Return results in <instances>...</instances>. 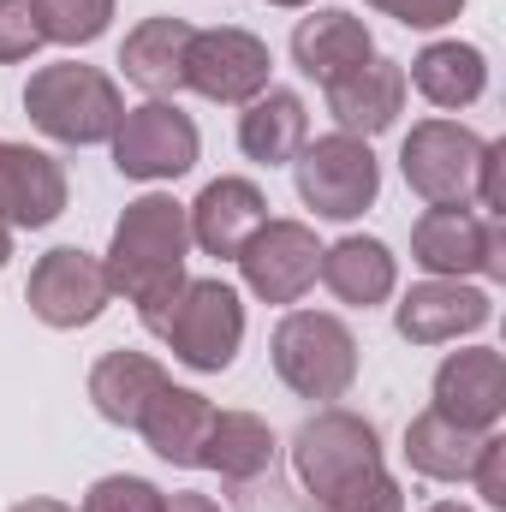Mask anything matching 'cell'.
<instances>
[{
	"label": "cell",
	"instance_id": "6da1fadb",
	"mask_svg": "<svg viewBox=\"0 0 506 512\" xmlns=\"http://www.w3.org/2000/svg\"><path fill=\"white\" fill-rule=\"evenodd\" d=\"M292 471L310 495V512H405V489L381 459L376 423L346 405H322L298 423Z\"/></svg>",
	"mask_w": 506,
	"mask_h": 512
},
{
	"label": "cell",
	"instance_id": "7a4b0ae2",
	"mask_svg": "<svg viewBox=\"0 0 506 512\" xmlns=\"http://www.w3.org/2000/svg\"><path fill=\"white\" fill-rule=\"evenodd\" d=\"M185 256H191V221H185V203L167 197V191H143L137 203H126L120 227H114V245L102 256L108 268V292L137 304L143 328H155V316L179 298V286L191 280L185 274Z\"/></svg>",
	"mask_w": 506,
	"mask_h": 512
},
{
	"label": "cell",
	"instance_id": "3957f363",
	"mask_svg": "<svg viewBox=\"0 0 506 512\" xmlns=\"http://www.w3.org/2000/svg\"><path fill=\"white\" fill-rule=\"evenodd\" d=\"M24 114L30 126L54 143H72V149H90V143H108L120 114H126V96L120 84L102 72V66H78V60H54V66H36L30 84H24Z\"/></svg>",
	"mask_w": 506,
	"mask_h": 512
},
{
	"label": "cell",
	"instance_id": "277c9868",
	"mask_svg": "<svg viewBox=\"0 0 506 512\" xmlns=\"http://www.w3.org/2000/svg\"><path fill=\"white\" fill-rule=\"evenodd\" d=\"M268 358L298 399H346L358 382V334L328 310H286Z\"/></svg>",
	"mask_w": 506,
	"mask_h": 512
},
{
	"label": "cell",
	"instance_id": "5b68a950",
	"mask_svg": "<svg viewBox=\"0 0 506 512\" xmlns=\"http://www.w3.org/2000/svg\"><path fill=\"white\" fill-rule=\"evenodd\" d=\"M155 340H167V352L197 370V376H221L239 346H245V298L227 280H185L179 298L155 316L149 328Z\"/></svg>",
	"mask_w": 506,
	"mask_h": 512
},
{
	"label": "cell",
	"instance_id": "8992f818",
	"mask_svg": "<svg viewBox=\"0 0 506 512\" xmlns=\"http://www.w3.org/2000/svg\"><path fill=\"white\" fill-rule=\"evenodd\" d=\"M292 173H298V197L316 221H358L381 191L376 149L364 137H346V131L304 143L292 155Z\"/></svg>",
	"mask_w": 506,
	"mask_h": 512
},
{
	"label": "cell",
	"instance_id": "52a82bcc",
	"mask_svg": "<svg viewBox=\"0 0 506 512\" xmlns=\"http://www.w3.org/2000/svg\"><path fill=\"white\" fill-rule=\"evenodd\" d=\"M411 262L429 268L435 280H465V274H506V227L465 209V203H429L411 227Z\"/></svg>",
	"mask_w": 506,
	"mask_h": 512
},
{
	"label": "cell",
	"instance_id": "ba28073f",
	"mask_svg": "<svg viewBox=\"0 0 506 512\" xmlns=\"http://www.w3.org/2000/svg\"><path fill=\"white\" fill-rule=\"evenodd\" d=\"M114 167L126 179H143V185H161V179H185L203 155V137H197V120L179 114L173 102H143V108H126L120 126H114Z\"/></svg>",
	"mask_w": 506,
	"mask_h": 512
},
{
	"label": "cell",
	"instance_id": "9c48e42d",
	"mask_svg": "<svg viewBox=\"0 0 506 512\" xmlns=\"http://www.w3.org/2000/svg\"><path fill=\"white\" fill-rule=\"evenodd\" d=\"M108 268L102 256L78 251V245H54L48 256H36L30 280H24V304L42 328H90L108 310Z\"/></svg>",
	"mask_w": 506,
	"mask_h": 512
},
{
	"label": "cell",
	"instance_id": "30bf717a",
	"mask_svg": "<svg viewBox=\"0 0 506 512\" xmlns=\"http://www.w3.org/2000/svg\"><path fill=\"white\" fill-rule=\"evenodd\" d=\"M268 72H274V54L268 42L239 30V24H221V30H191V48H185V90L209 96V102H227V108H245L251 96L268 90Z\"/></svg>",
	"mask_w": 506,
	"mask_h": 512
},
{
	"label": "cell",
	"instance_id": "8fae6325",
	"mask_svg": "<svg viewBox=\"0 0 506 512\" xmlns=\"http://www.w3.org/2000/svg\"><path fill=\"white\" fill-rule=\"evenodd\" d=\"M483 137L459 120H417L399 143V173L423 203H471Z\"/></svg>",
	"mask_w": 506,
	"mask_h": 512
},
{
	"label": "cell",
	"instance_id": "7c38bea8",
	"mask_svg": "<svg viewBox=\"0 0 506 512\" xmlns=\"http://www.w3.org/2000/svg\"><path fill=\"white\" fill-rule=\"evenodd\" d=\"M245 286H251L262 304H298L310 286H316V262L322 245L304 221H262L251 233V245L233 256Z\"/></svg>",
	"mask_w": 506,
	"mask_h": 512
},
{
	"label": "cell",
	"instance_id": "4fadbf2b",
	"mask_svg": "<svg viewBox=\"0 0 506 512\" xmlns=\"http://www.w3.org/2000/svg\"><path fill=\"white\" fill-rule=\"evenodd\" d=\"M489 316H495V298L483 292V286H465V280H423V286H411L399 304H393V328H399V340H411V346H447V340H459V334H477V328H489Z\"/></svg>",
	"mask_w": 506,
	"mask_h": 512
},
{
	"label": "cell",
	"instance_id": "5bb4252c",
	"mask_svg": "<svg viewBox=\"0 0 506 512\" xmlns=\"http://www.w3.org/2000/svg\"><path fill=\"white\" fill-rule=\"evenodd\" d=\"M66 167L48 155V149H30V143H6L0 137V221L12 233H36V227H54L66 215Z\"/></svg>",
	"mask_w": 506,
	"mask_h": 512
},
{
	"label": "cell",
	"instance_id": "9a60e30c",
	"mask_svg": "<svg viewBox=\"0 0 506 512\" xmlns=\"http://www.w3.org/2000/svg\"><path fill=\"white\" fill-rule=\"evenodd\" d=\"M435 411L453 417L459 429L489 435L506 411V358L495 346H465L447 352V364L435 370Z\"/></svg>",
	"mask_w": 506,
	"mask_h": 512
},
{
	"label": "cell",
	"instance_id": "2e32d148",
	"mask_svg": "<svg viewBox=\"0 0 506 512\" xmlns=\"http://www.w3.org/2000/svg\"><path fill=\"white\" fill-rule=\"evenodd\" d=\"M185 221H191V245L209 256H233L251 245V233L268 221V197H262V185L256 179H239V173H227V179H209L203 191H197V203H185Z\"/></svg>",
	"mask_w": 506,
	"mask_h": 512
},
{
	"label": "cell",
	"instance_id": "e0dca14e",
	"mask_svg": "<svg viewBox=\"0 0 506 512\" xmlns=\"http://www.w3.org/2000/svg\"><path fill=\"white\" fill-rule=\"evenodd\" d=\"M405 66L399 60H381L370 54L364 66H352L346 78H334L322 96H328V114H334V126L346 131V137H376L399 120V108H405Z\"/></svg>",
	"mask_w": 506,
	"mask_h": 512
},
{
	"label": "cell",
	"instance_id": "ac0fdd59",
	"mask_svg": "<svg viewBox=\"0 0 506 512\" xmlns=\"http://www.w3.org/2000/svg\"><path fill=\"white\" fill-rule=\"evenodd\" d=\"M376 54V36H370V24L358 18V12H346V6H322V12H310V18H298V30H292V66L304 72V78H316L322 90L334 84V78H346L352 66H364Z\"/></svg>",
	"mask_w": 506,
	"mask_h": 512
},
{
	"label": "cell",
	"instance_id": "d6986e66",
	"mask_svg": "<svg viewBox=\"0 0 506 512\" xmlns=\"http://www.w3.org/2000/svg\"><path fill=\"white\" fill-rule=\"evenodd\" d=\"M137 429H143V441H149L155 459L191 471V465H203V447H209V429H215V405H209L197 387L167 382L149 399V411L137 417Z\"/></svg>",
	"mask_w": 506,
	"mask_h": 512
},
{
	"label": "cell",
	"instance_id": "ffe728a7",
	"mask_svg": "<svg viewBox=\"0 0 506 512\" xmlns=\"http://www.w3.org/2000/svg\"><path fill=\"white\" fill-rule=\"evenodd\" d=\"M185 48H191V24L173 18V12H155V18H143L126 36L120 72H126L149 102H167V96L185 90Z\"/></svg>",
	"mask_w": 506,
	"mask_h": 512
},
{
	"label": "cell",
	"instance_id": "44dd1931",
	"mask_svg": "<svg viewBox=\"0 0 506 512\" xmlns=\"http://www.w3.org/2000/svg\"><path fill=\"white\" fill-rule=\"evenodd\" d=\"M304 143H310V108H304L298 90L268 84L262 96L245 102V114H239V149H245L251 161H262V167H286Z\"/></svg>",
	"mask_w": 506,
	"mask_h": 512
},
{
	"label": "cell",
	"instance_id": "7402d4cb",
	"mask_svg": "<svg viewBox=\"0 0 506 512\" xmlns=\"http://www.w3.org/2000/svg\"><path fill=\"white\" fill-rule=\"evenodd\" d=\"M316 274H322V286H328L340 304H352V310L387 304L393 286H399V262H393V251H387L381 239H364V233L328 245L322 262H316Z\"/></svg>",
	"mask_w": 506,
	"mask_h": 512
},
{
	"label": "cell",
	"instance_id": "603a6c76",
	"mask_svg": "<svg viewBox=\"0 0 506 512\" xmlns=\"http://www.w3.org/2000/svg\"><path fill=\"white\" fill-rule=\"evenodd\" d=\"M477 453H483V435L477 429H459L435 405L405 423V465L417 477H429V483H471Z\"/></svg>",
	"mask_w": 506,
	"mask_h": 512
},
{
	"label": "cell",
	"instance_id": "cb8c5ba5",
	"mask_svg": "<svg viewBox=\"0 0 506 512\" xmlns=\"http://www.w3.org/2000/svg\"><path fill=\"white\" fill-rule=\"evenodd\" d=\"M405 84H417V96L429 108H471L489 90V60H483L477 42H429L411 60Z\"/></svg>",
	"mask_w": 506,
	"mask_h": 512
},
{
	"label": "cell",
	"instance_id": "d4e9b609",
	"mask_svg": "<svg viewBox=\"0 0 506 512\" xmlns=\"http://www.w3.org/2000/svg\"><path fill=\"white\" fill-rule=\"evenodd\" d=\"M274 429L256 417V411H215V429H209V447H203V471H221V483L245 489L256 477L274 471Z\"/></svg>",
	"mask_w": 506,
	"mask_h": 512
},
{
	"label": "cell",
	"instance_id": "484cf974",
	"mask_svg": "<svg viewBox=\"0 0 506 512\" xmlns=\"http://www.w3.org/2000/svg\"><path fill=\"white\" fill-rule=\"evenodd\" d=\"M167 387V370L149 358V352H102L96 370H90V405L120 423V429H137V417L149 411V399Z\"/></svg>",
	"mask_w": 506,
	"mask_h": 512
},
{
	"label": "cell",
	"instance_id": "4316f807",
	"mask_svg": "<svg viewBox=\"0 0 506 512\" xmlns=\"http://www.w3.org/2000/svg\"><path fill=\"white\" fill-rule=\"evenodd\" d=\"M30 6L42 24V42H60V48H90L114 24V0H30Z\"/></svg>",
	"mask_w": 506,
	"mask_h": 512
},
{
	"label": "cell",
	"instance_id": "83f0119b",
	"mask_svg": "<svg viewBox=\"0 0 506 512\" xmlns=\"http://www.w3.org/2000/svg\"><path fill=\"white\" fill-rule=\"evenodd\" d=\"M78 512H167V495H161L149 477L114 471V477H96V483H90V495L78 501Z\"/></svg>",
	"mask_w": 506,
	"mask_h": 512
},
{
	"label": "cell",
	"instance_id": "f1b7e54d",
	"mask_svg": "<svg viewBox=\"0 0 506 512\" xmlns=\"http://www.w3.org/2000/svg\"><path fill=\"white\" fill-rule=\"evenodd\" d=\"M42 48V24L30 0H0V66H18Z\"/></svg>",
	"mask_w": 506,
	"mask_h": 512
},
{
	"label": "cell",
	"instance_id": "f546056e",
	"mask_svg": "<svg viewBox=\"0 0 506 512\" xmlns=\"http://www.w3.org/2000/svg\"><path fill=\"white\" fill-rule=\"evenodd\" d=\"M370 6L399 18L405 30H441V24H453L465 12V0H370Z\"/></svg>",
	"mask_w": 506,
	"mask_h": 512
},
{
	"label": "cell",
	"instance_id": "4dcf8cb0",
	"mask_svg": "<svg viewBox=\"0 0 506 512\" xmlns=\"http://www.w3.org/2000/svg\"><path fill=\"white\" fill-rule=\"evenodd\" d=\"M471 483H477V495L489 501V507H506V435H483V453H477V471H471Z\"/></svg>",
	"mask_w": 506,
	"mask_h": 512
},
{
	"label": "cell",
	"instance_id": "1f68e13d",
	"mask_svg": "<svg viewBox=\"0 0 506 512\" xmlns=\"http://www.w3.org/2000/svg\"><path fill=\"white\" fill-rule=\"evenodd\" d=\"M501 161H506V143H483V161H477V179H471V197H477V215L501 221L506 197H501Z\"/></svg>",
	"mask_w": 506,
	"mask_h": 512
},
{
	"label": "cell",
	"instance_id": "d6a6232c",
	"mask_svg": "<svg viewBox=\"0 0 506 512\" xmlns=\"http://www.w3.org/2000/svg\"><path fill=\"white\" fill-rule=\"evenodd\" d=\"M167 512H221V507H215L209 495H191V489H185V495H167Z\"/></svg>",
	"mask_w": 506,
	"mask_h": 512
},
{
	"label": "cell",
	"instance_id": "836d02e7",
	"mask_svg": "<svg viewBox=\"0 0 506 512\" xmlns=\"http://www.w3.org/2000/svg\"><path fill=\"white\" fill-rule=\"evenodd\" d=\"M12 512H78V507H66V501H18Z\"/></svg>",
	"mask_w": 506,
	"mask_h": 512
},
{
	"label": "cell",
	"instance_id": "e575fe53",
	"mask_svg": "<svg viewBox=\"0 0 506 512\" xmlns=\"http://www.w3.org/2000/svg\"><path fill=\"white\" fill-rule=\"evenodd\" d=\"M6 262H12V227L0 221V268H6Z\"/></svg>",
	"mask_w": 506,
	"mask_h": 512
},
{
	"label": "cell",
	"instance_id": "d590c367",
	"mask_svg": "<svg viewBox=\"0 0 506 512\" xmlns=\"http://www.w3.org/2000/svg\"><path fill=\"white\" fill-rule=\"evenodd\" d=\"M423 512H471V507H459V501H435V507H423Z\"/></svg>",
	"mask_w": 506,
	"mask_h": 512
},
{
	"label": "cell",
	"instance_id": "8d00e7d4",
	"mask_svg": "<svg viewBox=\"0 0 506 512\" xmlns=\"http://www.w3.org/2000/svg\"><path fill=\"white\" fill-rule=\"evenodd\" d=\"M268 6H310V0H268Z\"/></svg>",
	"mask_w": 506,
	"mask_h": 512
}]
</instances>
